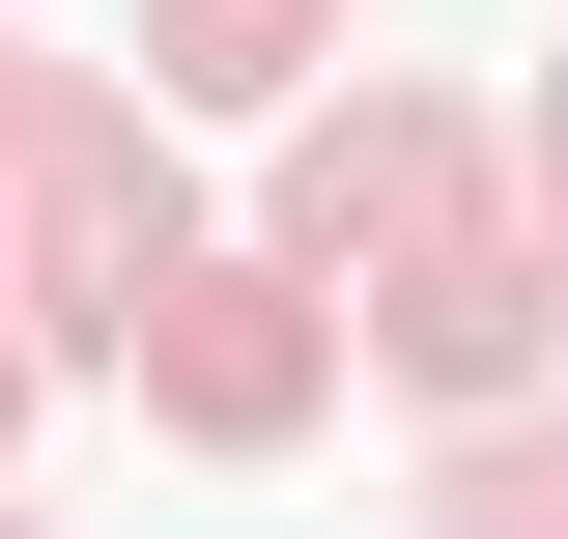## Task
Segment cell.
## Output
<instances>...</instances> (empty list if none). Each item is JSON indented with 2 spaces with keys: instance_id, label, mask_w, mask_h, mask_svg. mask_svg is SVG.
Returning a JSON list of instances; mask_svg holds the SVG:
<instances>
[{
  "instance_id": "cell-3",
  "label": "cell",
  "mask_w": 568,
  "mask_h": 539,
  "mask_svg": "<svg viewBox=\"0 0 568 539\" xmlns=\"http://www.w3.org/2000/svg\"><path fill=\"white\" fill-rule=\"evenodd\" d=\"M369 227H455V114H342L313 142V256H369Z\"/></svg>"
},
{
  "instance_id": "cell-5",
  "label": "cell",
  "mask_w": 568,
  "mask_h": 539,
  "mask_svg": "<svg viewBox=\"0 0 568 539\" xmlns=\"http://www.w3.org/2000/svg\"><path fill=\"white\" fill-rule=\"evenodd\" d=\"M455 539H568V426H484L455 455Z\"/></svg>"
},
{
  "instance_id": "cell-1",
  "label": "cell",
  "mask_w": 568,
  "mask_h": 539,
  "mask_svg": "<svg viewBox=\"0 0 568 539\" xmlns=\"http://www.w3.org/2000/svg\"><path fill=\"white\" fill-rule=\"evenodd\" d=\"M142 369H171V426H227V455H256V426H313V313H284V284H256V256H227V284H200V313L142 340Z\"/></svg>"
},
{
  "instance_id": "cell-4",
  "label": "cell",
  "mask_w": 568,
  "mask_h": 539,
  "mask_svg": "<svg viewBox=\"0 0 568 539\" xmlns=\"http://www.w3.org/2000/svg\"><path fill=\"white\" fill-rule=\"evenodd\" d=\"M171 85H200V114H284V85H313V0H171Z\"/></svg>"
},
{
  "instance_id": "cell-2",
  "label": "cell",
  "mask_w": 568,
  "mask_h": 539,
  "mask_svg": "<svg viewBox=\"0 0 568 539\" xmlns=\"http://www.w3.org/2000/svg\"><path fill=\"white\" fill-rule=\"evenodd\" d=\"M398 369H426V398H511V369H540V256H511V227L398 256Z\"/></svg>"
},
{
  "instance_id": "cell-6",
  "label": "cell",
  "mask_w": 568,
  "mask_h": 539,
  "mask_svg": "<svg viewBox=\"0 0 568 539\" xmlns=\"http://www.w3.org/2000/svg\"><path fill=\"white\" fill-rule=\"evenodd\" d=\"M540 171H568V85H540Z\"/></svg>"
}]
</instances>
